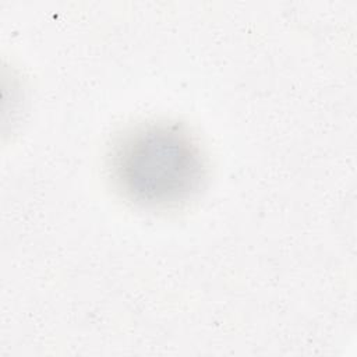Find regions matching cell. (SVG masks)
<instances>
[{
  "mask_svg": "<svg viewBox=\"0 0 357 357\" xmlns=\"http://www.w3.org/2000/svg\"><path fill=\"white\" fill-rule=\"evenodd\" d=\"M109 169L126 199L142 208H169L197 192L205 163L197 139L185 127L152 120L116 138Z\"/></svg>",
  "mask_w": 357,
  "mask_h": 357,
  "instance_id": "cell-1",
  "label": "cell"
}]
</instances>
